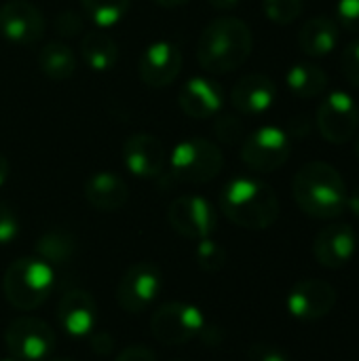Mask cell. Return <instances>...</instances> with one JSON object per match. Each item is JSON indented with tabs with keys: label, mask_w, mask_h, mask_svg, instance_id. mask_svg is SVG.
I'll list each match as a JSON object with an SVG mask.
<instances>
[{
	"label": "cell",
	"mask_w": 359,
	"mask_h": 361,
	"mask_svg": "<svg viewBox=\"0 0 359 361\" xmlns=\"http://www.w3.org/2000/svg\"><path fill=\"white\" fill-rule=\"evenodd\" d=\"M252 49L254 34L243 19L218 17L203 27L197 42V59L209 74H229L250 59Z\"/></svg>",
	"instance_id": "cell-1"
},
{
	"label": "cell",
	"mask_w": 359,
	"mask_h": 361,
	"mask_svg": "<svg viewBox=\"0 0 359 361\" xmlns=\"http://www.w3.org/2000/svg\"><path fill=\"white\" fill-rule=\"evenodd\" d=\"M296 205L311 218L334 220L347 209V184L339 169L326 161L303 165L292 180Z\"/></svg>",
	"instance_id": "cell-2"
},
{
	"label": "cell",
	"mask_w": 359,
	"mask_h": 361,
	"mask_svg": "<svg viewBox=\"0 0 359 361\" xmlns=\"http://www.w3.org/2000/svg\"><path fill=\"white\" fill-rule=\"evenodd\" d=\"M220 209L229 222L245 231H264L279 218L275 190L256 178H233L220 192Z\"/></svg>",
	"instance_id": "cell-3"
},
{
	"label": "cell",
	"mask_w": 359,
	"mask_h": 361,
	"mask_svg": "<svg viewBox=\"0 0 359 361\" xmlns=\"http://www.w3.org/2000/svg\"><path fill=\"white\" fill-rule=\"evenodd\" d=\"M4 298L17 311H34L42 307L55 290V271L38 256H25L4 273L2 279Z\"/></svg>",
	"instance_id": "cell-4"
},
{
	"label": "cell",
	"mask_w": 359,
	"mask_h": 361,
	"mask_svg": "<svg viewBox=\"0 0 359 361\" xmlns=\"http://www.w3.org/2000/svg\"><path fill=\"white\" fill-rule=\"evenodd\" d=\"M224 167L222 150L203 137H190L176 144L169 157V178L180 184L212 182Z\"/></svg>",
	"instance_id": "cell-5"
},
{
	"label": "cell",
	"mask_w": 359,
	"mask_h": 361,
	"mask_svg": "<svg viewBox=\"0 0 359 361\" xmlns=\"http://www.w3.org/2000/svg\"><path fill=\"white\" fill-rule=\"evenodd\" d=\"M207 322L199 307L188 302H167L150 317L152 336L167 347H182L203 336Z\"/></svg>",
	"instance_id": "cell-6"
},
{
	"label": "cell",
	"mask_w": 359,
	"mask_h": 361,
	"mask_svg": "<svg viewBox=\"0 0 359 361\" xmlns=\"http://www.w3.org/2000/svg\"><path fill=\"white\" fill-rule=\"evenodd\" d=\"M292 154V142L290 135L275 125H264L241 142V161L260 173L277 171L288 163Z\"/></svg>",
	"instance_id": "cell-7"
},
{
	"label": "cell",
	"mask_w": 359,
	"mask_h": 361,
	"mask_svg": "<svg viewBox=\"0 0 359 361\" xmlns=\"http://www.w3.org/2000/svg\"><path fill=\"white\" fill-rule=\"evenodd\" d=\"M6 349L17 361H47L55 349L53 328L38 317H17L4 332Z\"/></svg>",
	"instance_id": "cell-8"
},
{
	"label": "cell",
	"mask_w": 359,
	"mask_h": 361,
	"mask_svg": "<svg viewBox=\"0 0 359 361\" xmlns=\"http://www.w3.org/2000/svg\"><path fill=\"white\" fill-rule=\"evenodd\" d=\"M161 288H163L161 269L152 262H138L129 267L121 277L116 286V302L125 313L138 315L159 298Z\"/></svg>",
	"instance_id": "cell-9"
},
{
	"label": "cell",
	"mask_w": 359,
	"mask_h": 361,
	"mask_svg": "<svg viewBox=\"0 0 359 361\" xmlns=\"http://www.w3.org/2000/svg\"><path fill=\"white\" fill-rule=\"evenodd\" d=\"M317 129L330 144H347L359 129V108L347 91H332L317 108Z\"/></svg>",
	"instance_id": "cell-10"
},
{
	"label": "cell",
	"mask_w": 359,
	"mask_h": 361,
	"mask_svg": "<svg viewBox=\"0 0 359 361\" xmlns=\"http://www.w3.org/2000/svg\"><path fill=\"white\" fill-rule=\"evenodd\" d=\"M167 222L180 237L201 241L214 235L218 226V214L207 199L199 195H184L171 201L167 209Z\"/></svg>",
	"instance_id": "cell-11"
},
{
	"label": "cell",
	"mask_w": 359,
	"mask_h": 361,
	"mask_svg": "<svg viewBox=\"0 0 359 361\" xmlns=\"http://www.w3.org/2000/svg\"><path fill=\"white\" fill-rule=\"evenodd\" d=\"M42 11L30 0H6L0 6V34L15 44H34L44 36Z\"/></svg>",
	"instance_id": "cell-12"
},
{
	"label": "cell",
	"mask_w": 359,
	"mask_h": 361,
	"mask_svg": "<svg viewBox=\"0 0 359 361\" xmlns=\"http://www.w3.org/2000/svg\"><path fill=\"white\" fill-rule=\"evenodd\" d=\"M336 305V288L324 279L298 281L286 300L288 313L300 322H317L332 313Z\"/></svg>",
	"instance_id": "cell-13"
},
{
	"label": "cell",
	"mask_w": 359,
	"mask_h": 361,
	"mask_svg": "<svg viewBox=\"0 0 359 361\" xmlns=\"http://www.w3.org/2000/svg\"><path fill=\"white\" fill-rule=\"evenodd\" d=\"M182 70V51L171 40H154L150 42L140 59H138V74L144 85L161 89L171 85Z\"/></svg>",
	"instance_id": "cell-14"
},
{
	"label": "cell",
	"mask_w": 359,
	"mask_h": 361,
	"mask_svg": "<svg viewBox=\"0 0 359 361\" xmlns=\"http://www.w3.org/2000/svg\"><path fill=\"white\" fill-rule=\"evenodd\" d=\"M121 157H123V163L129 169V173H133L135 178H142V180L159 178L167 165V150H165L163 142L159 137H154L152 133H144V131L131 133L123 142Z\"/></svg>",
	"instance_id": "cell-15"
},
{
	"label": "cell",
	"mask_w": 359,
	"mask_h": 361,
	"mask_svg": "<svg viewBox=\"0 0 359 361\" xmlns=\"http://www.w3.org/2000/svg\"><path fill=\"white\" fill-rule=\"evenodd\" d=\"M358 250V235L353 226L345 222H332L324 226L313 241L315 260L330 271H339L351 262Z\"/></svg>",
	"instance_id": "cell-16"
},
{
	"label": "cell",
	"mask_w": 359,
	"mask_h": 361,
	"mask_svg": "<svg viewBox=\"0 0 359 361\" xmlns=\"http://www.w3.org/2000/svg\"><path fill=\"white\" fill-rule=\"evenodd\" d=\"M57 322L72 338H87L97 326V305L85 290H70L57 305Z\"/></svg>",
	"instance_id": "cell-17"
},
{
	"label": "cell",
	"mask_w": 359,
	"mask_h": 361,
	"mask_svg": "<svg viewBox=\"0 0 359 361\" xmlns=\"http://www.w3.org/2000/svg\"><path fill=\"white\" fill-rule=\"evenodd\" d=\"M178 104L182 112L190 118L203 121L220 114L224 106V89L205 76H195L186 80L178 93Z\"/></svg>",
	"instance_id": "cell-18"
},
{
	"label": "cell",
	"mask_w": 359,
	"mask_h": 361,
	"mask_svg": "<svg viewBox=\"0 0 359 361\" xmlns=\"http://www.w3.org/2000/svg\"><path fill=\"white\" fill-rule=\"evenodd\" d=\"M277 97L275 82L264 74H245L239 78L231 91V104L243 116L264 114Z\"/></svg>",
	"instance_id": "cell-19"
},
{
	"label": "cell",
	"mask_w": 359,
	"mask_h": 361,
	"mask_svg": "<svg viewBox=\"0 0 359 361\" xmlns=\"http://www.w3.org/2000/svg\"><path fill=\"white\" fill-rule=\"evenodd\" d=\"M85 199L99 212H118L129 201V186L121 176L99 171L85 182Z\"/></svg>",
	"instance_id": "cell-20"
},
{
	"label": "cell",
	"mask_w": 359,
	"mask_h": 361,
	"mask_svg": "<svg viewBox=\"0 0 359 361\" xmlns=\"http://www.w3.org/2000/svg\"><path fill=\"white\" fill-rule=\"evenodd\" d=\"M339 42V23L328 15L311 17L298 32V47L309 57H326Z\"/></svg>",
	"instance_id": "cell-21"
},
{
	"label": "cell",
	"mask_w": 359,
	"mask_h": 361,
	"mask_svg": "<svg viewBox=\"0 0 359 361\" xmlns=\"http://www.w3.org/2000/svg\"><path fill=\"white\" fill-rule=\"evenodd\" d=\"M80 55H83V61L93 72H108L118 61V47L112 40V36L95 30V32L85 34L80 42Z\"/></svg>",
	"instance_id": "cell-22"
},
{
	"label": "cell",
	"mask_w": 359,
	"mask_h": 361,
	"mask_svg": "<svg viewBox=\"0 0 359 361\" xmlns=\"http://www.w3.org/2000/svg\"><path fill=\"white\" fill-rule=\"evenodd\" d=\"M286 85L296 97L309 99V97H317V95H322L326 91L328 76L320 66L309 63V61H300V63H294L288 70Z\"/></svg>",
	"instance_id": "cell-23"
},
{
	"label": "cell",
	"mask_w": 359,
	"mask_h": 361,
	"mask_svg": "<svg viewBox=\"0 0 359 361\" xmlns=\"http://www.w3.org/2000/svg\"><path fill=\"white\" fill-rule=\"evenodd\" d=\"M38 70L51 80H68L76 70V57L63 42H49L38 51Z\"/></svg>",
	"instance_id": "cell-24"
},
{
	"label": "cell",
	"mask_w": 359,
	"mask_h": 361,
	"mask_svg": "<svg viewBox=\"0 0 359 361\" xmlns=\"http://www.w3.org/2000/svg\"><path fill=\"white\" fill-rule=\"evenodd\" d=\"M74 252H76L74 237L70 233H66V231H59V228L44 233L36 241V256L40 260H44L47 264H51V267L70 262Z\"/></svg>",
	"instance_id": "cell-25"
},
{
	"label": "cell",
	"mask_w": 359,
	"mask_h": 361,
	"mask_svg": "<svg viewBox=\"0 0 359 361\" xmlns=\"http://www.w3.org/2000/svg\"><path fill=\"white\" fill-rule=\"evenodd\" d=\"M80 4L95 25L112 27L123 21L131 0H80Z\"/></svg>",
	"instance_id": "cell-26"
},
{
	"label": "cell",
	"mask_w": 359,
	"mask_h": 361,
	"mask_svg": "<svg viewBox=\"0 0 359 361\" xmlns=\"http://www.w3.org/2000/svg\"><path fill=\"white\" fill-rule=\"evenodd\" d=\"M195 260H197V264H199L201 271H205V273H218L226 264V250L218 241H214L212 237H207V239H201L197 243Z\"/></svg>",
	"instance_id": "cell-27"
},
{
	"label": "cell",
	"mask_w": 359,
	"mask_h": 361,
	"mask_svg": "<svg viewBox=\"0 0 359 361\" xmlns=\"http://www.w3.org/2000/svg\"><path fill=\"white\" fill-rule=\"evenodd\" d=\"M264 15L277 25L294 23L303 13V0H262Z\"/></svg>",
	"instance_id": "cell-28"
},
{
	"label": "cell",
	"mask_w": 359,
	"mask_h": 361,
	"mask_svg": "<svg viewBox=\"0 0 359 361\" xmlns=\"http://www.w3.org/2000/svg\"><path fill=\"white\" fill-rule=\"evenodd\" d=\"M214 133L224 144H237L243 142V123L235 114H216L214 121Z\"/></svg>",
	"instance_id": "cell-29"
},
{
	"label": "cell",
	"mask_w": 359,
	"mask_h": 361,
	"mask_svg": "<svg viewBox=\"0 0 359 361\" xmlns=\"http://www.w3.org/2000/svg\"><path fill=\"white\" fill-rule=\"evenodd\" d=\"M341 70L345 78L359 89V38L345 47L341 55Z\"/></svg>",
	"instance_id": "cell-30"
},
{
	"label": "cell",
	"mask_w": 359,
	"mask_h": 361,
	"mask_svg": "<svg viewBox=\"0 0 359 361\" xmlns=\"http://www.w3.org/2000/svg\"><path fill=\"white\" fill-rule=\"evenodd\" d=\"M17 235H19V220L15 212L4 201H0V245L13 243Z\"/></svg>",
	"instance_id": "cell-31"
},
{
	"label": "cell",
	"mask_w": 359,
	"mask_h": 361,
	"mask_svg": "<svg viewBox=\"0 0 359 361\" xmlns=\"http://www.w3.org/2000/svg\"><path fill=\"white\" fill-rule=\"evenodd\" d=\"M336 19L345 30L359 34V0H339Z\"/></svg>",
	"instance_id": "cell-32"
},
{
	"label": "cell",
	"mask_w": 359,
	"mask_h": 361,
	"mask_svg": "<svg viewBox=\"0 0 359 361\" xmlns=\"http://www.w3.org/2000/svg\"><path fill=\"white\" fill-rule=\"evenodd\" d=\"M250 361H290V357L275 345L269 343H256L248 349Z\"/></svg>",
	"instance_id": "cell-33"
},
{
	"label": "cell",
	"mask_w": 359,
	"mask_h": 361,
	"mask_svg": "<svg viewBox=\"0 0 359 361\" xmlns=\"http://www.w3.org/2000/svg\"><path fill=\"white\" fill-rule=\"evenodd\" d=\"M83 19L78 13L74 11H66V13H59L57 19H55V30L59 32V36H76L83 32Z\"/></svg>",
	"instance_id": "cell-34"
},
{
	"label": "cell",
	"mask_w": 359,
	"mask_h": 361,
	"mask_svg": "<svg viewBox=\"0 0 359 361\" xmlns=\"http://www.w3.org/2000/svg\"><path fill=\"white\" fill-rule=\"evenodd\" d=\"M114 361H157V353L146 345H131L125 347Z\"/></svg>",
	"instance_id": "cell-35"
},
{
	"label": "cell",
	"mask_w": 359,
	"mask_h": 361,
	"mask_svg": "<svg viewBox=\"0 0 359 361\" xmlns=\"http://www.w3.org/2000/svg\"><path fill=\"white\" fill-rule=\"evenodd\" d=\"M91 347L95 353H110L112 351V338L106 334V332H97V334H91Z\"/></svg>",
	"instance_id": "cell-36"
},
{
	"label": "cell",
	"mask_w": 359,
	"mask_h": 361,
	"mask_svg": "<svg viewBox=\"0 0 359 361\" xmlns=\"http://www.w3.org/2000/svg\"><path fill=\"white\" fill-rule=\"evenodd\" d=\"M347 209H349L355 218H359V186L358 188H353V190L347 195Z\"/></svg>",
	"instance_id": "cell-37"
},
{
	"label": "cell",
	"mask_w": 359,
	"mask_h": 361,
	"mask_svg": "<svg viewBox=\"0 0 359 361\" xmlns=\"http://www.w3.org/2000/svg\"><path fill=\"white\" fill-rule=\"evenodd\" d=\"M8 173H11V165H8V159L0 152V188L6 184L8 180Z\"/></svg>",
	"instance_id": "cell-38"
},
{
	"label": "cell",
	"mask_w": 359,
	"mask_h": 361,
	"mask_svg": "<svg viewBox=\"0 0 359 361\" xmlns=\"http://www.w3.org/2000/svg\"><path fill=\"white\" fill-rule=\"evenodd\" d=\"M209 6L218 8V11H229V8H235L241 0H207Z\"/></svg>",
	"instance_id": "cell-39"
},
{
	"label": "cell",
	"mask_w": 359,
	"mask_h": 361,
	"mask_svg": "<svg viewBox=\"0 0 359 361\" xmlns=\"http://www.w3.org/2000/svg\"><path fill=\"white\" fill-rule=\"evenodd\" d=\"M159 6L163 8H176V6H182V4H188L190 0H154Z\"/></svg>",
	"instance_id": "cell-40"
},
{
	"label": "cell",
	"mask_w": 359,
	"mask_h": 361,
	"mask_svg": "<svg viewBox=\"0 0 359 361\" xmlns=\"http://www.w3.org/2000/svg\"><path fill=\"white\" fill-rule=\"evenodd\" d=\"M355 152H358V157H359V137H358V144H355Z\"/></svg>",
	"instance_id": "cell-41"
},
{
	"label": "cell",
	"mask_w": 359,
	"mask_h": 361,
	"mask_svg": "<svg viewBox=\"0 0 359 361\" xmlns=\"http://www.w3.org/2000/svg\"><path fill=\"white\" fill-rule=\"evenodd\" d=\"M51 361H74V360H51Z\"/></svg>",
	"instance_id": "cell-42"
},
{
	"label": "cell",
	"mask_w": 359,
	"mask_h": 361,
	"mask_svg": "<svg viewBox=\"0 0 359 361\" xmlns=\"http://www.w3.org/2000/svg\"><path fill=\"white\" fill-rule=\"evenodd\" d=\"M0 361H17V360H13V357H11V360H0Z\"/></svg>",
	"instance_id": "cell-43"
},
{
	"label": "cell",
	"mask_w": 359,
	"mask_h": 361,
	"mask_svg": "<svg viewBox=\"0 0 359 361\" xmlns=\"http://www.w3.org/2000/svg\"><path fill=\"white\" fill-rule=\"evenodd\" d=\"M174 361H180V360H174Z\"/></svg>",
	"instance_id": "cell-44"
}]
</instances>
